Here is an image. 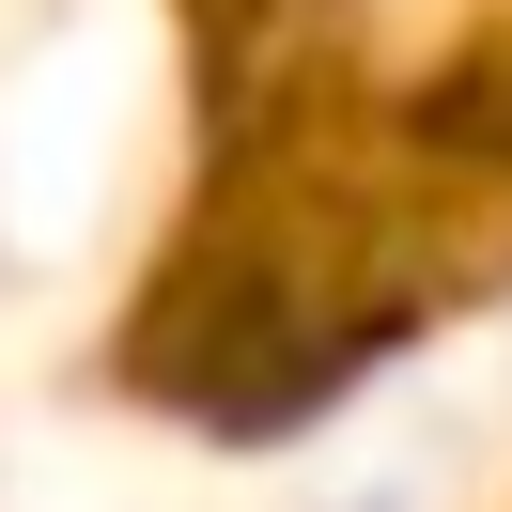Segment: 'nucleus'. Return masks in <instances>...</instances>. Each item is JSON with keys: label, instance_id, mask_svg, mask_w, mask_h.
Returning <instances> with one entry per match:
<instances>
[{"label": "nucleus", "instance_id": "f257e3e1", "mask_svg": "<svg viewBox=\"0 0 512 512\" xmlns=\"http://www.w3.org/2000/svg\"><path fill=\"white\" fill-rule=\"evenodd\" d=\"M373 512H388V497H373Z\"/></svg>", "mask_w": 512, "mask_h": 512}]
</instances>
